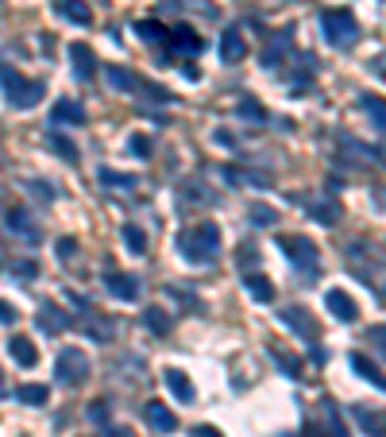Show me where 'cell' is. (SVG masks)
<instances>
[{
	"label": "cell",
	"instance_id": "cell-41",
	"mask_svg": "<svg viewBox=\"0 0 386 437\" xmlns=\"http://www.w3.org/2000/svg\"><path fill=\"white\" fill-rule=\"evenodd\" d=\"M16 275H39V267H35V260H23V263H16Z\"/></svg>",
	"mask_w": 386,
	"mask_h": 437
},
{
	"label": "cell",
	"instance_id": "cell-22",
	"mask_svg": "<svg viewBox=\"0 0 386 437\" xmlns=\"http://www.w3.org/2000/svg\"><path fill=\"white\" fill-rule=\"evenodd\" d=\"M16 399L28 402V407H43V402L51 399V387H43V383H23L20 391H16Z\"/></svg>",
	"mask_w": 386,
	"mask_h": 437
},
{
	"label": "cell",
	"instance_id": "cell-15",
	"mask_svg": "<svg viewBox=\"0 0 386 437\" xmlns=\"http://www.w3.org/2000/svg\"><path fill=\"white\" fill-rule=\"evenodd\" d=\"M8 352H12V360L20 368H35L39 364V349L28 341V337H12V341H8Z\"/></svg>",
	"mask_w": 386,
	"mask_h": 437
},
{
	"label": "cell",
	"instance_id": "cell-32",
	"mask_svg": "<svg viewBox=\"0 0 386 437\" xmlns=\"http://www.w3.org/2000/svg\"><path fill=\"white\" fill-rule=\"evenodd\" d=\"M128 151L135 155V159H151V139H147L143 132H131V136H128Z\"/></svg>",
	"mask_w": 386,
	"mask_h": 437
},
{
	"label": "cell",
	"instance_id": "cell-4",
	"mask_svg": "<svg viewBox=\"0 0 386 437\" xmlns=\"http://www.w3.org/2000/svg\"><path fill=\"white\" fill-rule=\"evenodd\" d=\"M278 248H282L286 260H290L294 267H301V271L321 267V252H317V244L309 240V236H278Z\"/></svg>",
	"mask_w": 386,
	"mask_h": 437
},
{
	"label": "cell",
	"instance_id": "cell-7",
	"mask_svg": "<svg viewBox=\"0 0 386 437\" xmlns=\"http://www.w3.org/2000/svg\"><path fill=\"white\" fill-rule=\"evenodd\" d=\"M104 286H109L112 298H124V302H135V298H139V279H135V275L109 271V275H104Z\"/></svg>",
	"mask_w": 386,
	"mask_h": 437
},
{
	"label": "cell",
	"instance_id": "cell-17",
	"mask_svg": "<svg viewBox=\"0 0 386 437\" xmlns=\"http://www.w3.org/2000/svg\"><path fill=\"white\" fill-rule=\"evenodd\" d=\"M306 209L313 213V221H321V225H336V217H340V205H336L332 197H309Z\"/></svg>",
	"mask_w": 386,
	"mask_h": 437
},
{
	"label": "cell",
	"instance_id": "cell-10",
	"mask_svg": "<svg viewBox=\"0 0 386 437\" xmlns=\"http://www.w3.org/2000/svg\"><path fill=\"white\" fill-rule=\"evenodd\" d=\"M325 306H328V313H332L336 321H356V317H359V310H356V302H351V294H344V291H328V294H325Z\"/></svg>",
	"mask_w": 386,
	"mask_h": 437
},
{
	"label": "cell",
	"instance_id": "cell-5",
	"mask_svg": "<svg viewBox=\"0 0 386 437\" xmlns=\"http://www.w3.org/2000/svg\"><path fill=\"white\" fill-rule=\"evenodd\" d=\"M54 368H59V383H66V387H81L89 379V356L81 349H73V344L59 352V364Z\"/></svg>",
	"mask_w": 386,
	"mask_h": 437
},
{
	"label": "cell",
	"instance_id": "cell-33",
	"mask_svg": "<svg viewBox=\"0 0 386 437\" xmlns=\"http://www.w3.org/2000/svg\"><path fill=\"white\" fill-rule=\"evenodd\" d=\"M143 325L155 329V333H170V325H174V321H170L162 310H147V313H143Z\"/></svg>",
	"mask_w": 386,
	"mask_h": 437
},
{
	"label": "cell",
	"instance_id": "cell-8",
	"mask_svg": "<svg viewBox=\"0 0 386 437\" xmlns=\"http://www.w3.org/2000/svg\"><path fill=\"white\" fill-rule=\"evenodd\" d=\"M35 325L43 329V333H66L70 329V313H62L59 306H39V313H35Z\"/></svg>",
	"mask_w": 386,
	"mask_h": 437
},
{
	"label": "cell",
	"instance_id": "cell-28",
	"mask_svg": "<svg viewBox=\"0 0 386 437\" xmlns=\"http://www.w3.org/2000/svg\"><path fill=\"white\" fill-rule=\"evenodd\" d=\"M101 182L104 186H112V190H131L139 182L135 175H120V170H109V167H101Z\"/></svg>",
	"mask_w": 386,
	"mask_h": 437
},
{
	"label": "cell",
	"instance_id": "cell-13",
	"mask_svg": "<svg viewBox=\"0 0 386 437\" xmlns=\"http://www.w3.org/2000/svg\"><path fill=\"white\" fill-rule=\"evenodd\" d=\"M243 54H248V47H243L240 28H228L224 35H220V59H224V62H240Z\"/></svg>",
	"mask_w": 386,
	"mask_h": 437
},
{
	"label": "cell",
	"instance_id": "cell-19",
	"mask_svg": "<svg viewBox=\"0 0 386 437\" xmlns=\"http://www.w3.org/2000/svg\"><path fill=\"white\" fill-rule=\"evenodd\" d=\"M243 291H248L255 302H275V286H270L263 275H243Z\"/></svg>",
	"mask_w": 386,
	"mask_h": 437
},
{
	"label": "cell",
	"instance_id": "cell-27",
	"mask_svg": "<svg viewBox=\"0 0 386 437\" xmlns=\"http://www.w3.org/2000/svg\"><path fill=\"white\" fill-rule=\"evenodd\" d=\"M351 414L363 422V430H367V437H382V414H371L367 407H351Z\"/></svg>",
	"mask_w": 386,
	"mask_h": 437
},
{
	"label": "cell",
	"instance_id": "cell-40",
	"mask_svg": "<svg viewBox=\"0 0 386 437\" xmlns=\"http://www.w3.org/2000/svg\"><path fill=\"white\" fill-rule=\"evenodd\" d=\"M255 260H259L255 244H243V248H240V263H243V267H248V263H255Z\"/></svg>",
	"mask_w": 386,
	"mask_h": 437
},
{
	"label": "cell",
	"instance_id": "cell-12",
	"mask_svg": "<svg viewBox=\"0 0 386 437\" xmlns=\"http://www.w3.org/2000/svg\"><path fill=\"white\" fill-rule=\"evenodd\" d=\"M54 12L62 16V20H70V23H93V8L85 4V0H54Z\"/></svg>",
	"mask_w": 386,
	"mask_h": 437
},
{
	"label": "cell",
	"instance_id": "cell-2",
	"mask_svg": "<svg viewBox=\"0 0 386 437\" xmlns=\"http://www.w3.org/2000/svg\"><path fill=\"white\" fill-rule=\"evenodd\" d=\"M0 86H4L8 105H12V109H31V105L43 101V81L23 78V74L12 70L8 62H0Z\"/></svg>",
	"mask_w": 386,
	"mask_h": 437
},
{
	"label": "cell",
	"instance_id": "cell-31",
	"mask_svg": "<svg viewBox=\"0 0 386 437\" xmlns=\"http://www.w3.org/2000/svg\"><path fill=\"white\" fill-rule=\"evenodd\" d=\"M359 105H363V109H367V117H371V124L375 128H386V109H382V97H363V101H359Z\"/></svg>",
	"mask_w": 386,
	"mask_h": 437
},
{
	"label": "cell",
	"instance_id": "cell-21",
	"mask_svg": "<svg viewBox=\"0 0 386 437\" xmlns=\"http://www.w3.org/2000/svg\"><path fill=\"white\" fill-rule=\"evenodd\" d=\"M4 221H8V228H12V233L28 236V240H39V228L28 221V213H23V209H8V217H4Z\"/></svg>",
	"mask_w": 386,
	"mask_h": 437
},
{
	"label": "cell",
	"instance_id": "cell-26",
	"mask_svg": "<svg viewBox=\"0 0 386 437\" xmlns=\"http://www.w3.org/2000/svg\"><path fill=\"white\" fill-rule=\"evenodd\" d=\"M351 368H356L363 379H371L375 387H382V375H379V364H371V360L363 356V352H351Z\"/></svg>",
	"mask_w": 386,
	"mask_h": 437
},
{
	"label": "cell",
	"instance_id": "cell-34",
	"mask_svg": "<svg viewBox=\"0 0 386 437\" xmlns=\"http://www.w3.org/2000/svg\"><path fill=\"white\" fill-rule=\"evenodd\" d=\"M325 418H328V426H332V433H328V437H351L348 426L340 422V414H336V402L332 399H325Z\"/></svg>",
	"mask_w": 386,
	"mask_h": 437
},
{
	"label": "cell",
	"instance_id": "cell-37",
	"mask_svg": "<svg viewBox=\"0 0 386 437\" xmlns=\"http://www.w3.org/2000/svg\"><path fill=\"white\" fill-rule=\"evenodd\" d=\"M59 260H73V252H78V240H73V236H66V240H59Z\"/></svg>",
	"mask_w": 386,
	"mask_h": 437
},
{
	"label": "cell",
	"instance_id": "cell-30",
	"mask_svg": "<svg viewBox=\"0 0 386 437\" xmlns=\"http://www.w3.org/2000/svg\"><path fill=\"white\" fill-rule=\"evenodd\" d=\"M248 221H251V225H259V228H267V225H275V221H278V213L270 209V205L255 202V205L248 209Z\"/></svg>",
	"mask_w": 386,
	"mask_h": 437
},
{
	"label": "cell",
	"instance_id": "cell-44",
	"mask_svg": "<svg viewBox=\"0 0 386 437\" xmlns=\"http://www.w3.org/2000/svg\"><path fill=\"white\" fill-rule=\"evenodd\" d=\"M217 144H224V147H236V136H232V132H217Z\"/></svg>",
	"mask_w": 386,
	"mask_h": 437
},
{
	"label": "cell",
	"instance_id": "cell-24",
	"mask_svg": "<svg viewBox=\"0 0 386 437\" xmlns=\"http://www.w3.org/2000/svg\"><path fill=\"white\" fill-rule=\"evenodd\" d=\"M47 144H51V147H54V155H59V159H66L70 167L81 159V155H78V147H73L66 136H59V132H51V136H47Z\"/></svg>",
	"mask_w": 386,
	"mask_h": 437
},
{
	"label": "cell",
	"instance_id": "cell-35",
	"mask_svg": "<svg viewBox=\"0 0 386 437\" xmlns=\"http://www.w3.org/2000/svg\"><path fill=\"white\" fill-rule=\"evenodd\" d=\"M236 112H240V117H251V120H267V112H263V109H259V101H251V97L236 105Z\"/></svg>",
	"mask_w": 386,
	"mask_h": 437
},
{
	"label": "cell",
	"instance_id": "cell-36",
	"mask_svg": "<svg viewBox=\"0 0 386 437\" xmlns=\"http://www.w3.org/2000/svg\"><path fill=\"white\" fill-rule=\"evenodd\" d=\"M270 360H275L278 368H282L286 375H298V360H290L286 352H278V349H270Z\"/></svg>",
	"mask_w": 386,
	"mask_h": 437
},
{
	"label": "cell",
	"instance_id": "cell-3",
	"mask_svg": "<svg viewBox=\"0 0 386 437\" xmlns=\"http://www.w3.org/2000/svg\"><path fill=\"white\" fill-rule=\"evenodd\" d=\"M321 31H325L328 47H336V51H348V47L359 43V23L348 8H328V12H321Z\"/></svg>",
	"mask_w": 386,
	"mask_h": 437
},
{
	"label": "cell",
	"instance_id": "cell-11",
	"mask_svg": "<svg viewBox=\"0 0 386 437\" xmlns=\"http://www.w3.org/2000/svg\"><path fill=\"white\" fill-rule=\"evenodd\" d=\"M70 59H73V74L81 81H89L97 74V54L89 51V43H70Z\"/></svg>",
	"mask_w": 386,
	"mask_h": 437
},
{
	"label": "cell",
	"instance_id": "cell-1",
	"mask_svg": "<svg viewBox=\"0 0 386 437\" xmlns=\"http://www.w3.org/2000/svg\"><path fill=\"white\" fill-rule=\"evenodd\" d=\"M178 252H182L186 263L193 267H205L220 255V228L217 225H193L186 233H178Z\"/></svg>",
	"mask_w": 386,
	"mask_h": 437
},
{
	"label": "cell",
	"instance_id": "cell-43",
	"mask_svg": "<svg viewBox=\"0 0 386 437\" xmlns=\"http://www.w3.org/2000/svg\"><path fill=\"white\" fill-rule=\"evenodd\" d=\"M193 437H220V430H212V426H197Z\"/></svg>",
	"mask_w": 386,
	"mask_h": 437
},
{
	"label": "cell",
	"instance_id": "cell-16",
	"mask_svg": "<svg viewBox=\"0 0 386 437\" xmlns=\"http://www.w3.org/2000/svg\"><path fill=\"white\" fill-rule=\"evenodd\" d=\"M167 387L174 391L178 402H193V399H197V387L190 383V375L178 372V368H167Z\"/></svg>",
	"mask_w": 386,
	"mask_h": 437
},
{
	"label": "cell",
	"instance_id": "cell-25",
	"mask_svg": "<svg viewBox=\"0 0 386 437\" xmlns=\"http://www.w3.org/2000/svg\"><path fill=\"white\" fill-rule=\"evenodd\" d=\"M167 39H170V43L178 47V51H190V54H197V51H201V39H197L190 28H174V31H170Z\"/></svg>",
	"mask_w": 386,
	"mask_h": 437
},
{
	"label": "cell",
	"instance_id": "cell-23",
	"mask_svg": "<svg viewBox=\"0 0 386 437\" xmlns=\"http://www.w3.org/2000/svg\"><path fill=\"white\" fill-rule=\"evenodd\" d=\"M135 35L143 39V43H167V28H162L159 20H139L135 23Z\"/></svg>",
	"mask_w": 386,
	"mask_h": 437
},
{
	"label": "cell",
	"instance_id": "cell-39",
	"mask_svg": "<svg viewBox=\"0 0 386 437\" xmlns=\"http://www.w3.org/2000/svg\"><path fill=\"white\" fill-rule=\"evenodd\" d=\"M89 418H93V422H109V402H97V407H89Z\"/></svg>",
	"mask_w": 386,
	"mask_h": 437
},
{
	"label": "cell",
	"instance_id": "cell-9",
	"mask_svg": "<svg viewBox=\"0 0 386 437\" xmlns=\"http://www.w3.org/2000/svg\"><path fill=\"white\" fill-rule=\"evenodd\" d=\"M147 426H151L155 433H174L178 430V418H174V410H167L162 402H147Z\"/></svg>",
	"mask_w": 386,
	"mask_h": 437
},
{
	"label": "cell",
	"instance_id": "cell-6",
	"mask_svg": "<svg viewBox=\"0 0 386 437\" xmlns=\"http://www.w3.org/2000/svg\"><path fill=\"white\" fill-rule=\"evenodd\" d=\"M278 321H286V325H290L298 337H306V341H313V337H317V321L309 317V313L301 310V306H286V310H278Z\"/></svg>",
	"mask_w": 386,
	"mask_h": 437
},
{
	"label": "cell",
	"instance_id": "cell-42",
	"mask_svg": "<svg viewBox=\"0 0 386 437\" xmlns=\"http://www.w3.org/2000/svg\"><path fill=\"white\" fill-rule=\"evenodd\" d=\"M0 325H16V310L8 302H0Z\"/></svg>",
	"mask_w": 386,
	"mask_h": 437
},
{
	"label": "cell",
	"instance_id": "cell-18",
	"mask_svg": "<svg viewBox=\"0 0 386 437\" xmlns=\"http://www.w3.org/2000/svg\"><path fill=\"white\" fill-rule=\"evenodd\" d=\"M290 47H294V35H290V31H282V35L270 39V47L263 51V62H267V66H278L286 54H290Z\"/></svg>",
	"mask_w": 386,
	"mask_h": 437
},
{
	"label": "cell",
	"instance_id": "cell-14",
	"mask_svg": "<svg viewBox=\"0 0 386 437\" xmlns=\"http://www.w3.org/2000/svg\"><path fill=\"white\" fill-rule=\"evenodd\" d=\"M51 124H85V109L66 97V101H59L51 109Z\"/></svg>",
	"mask_w": 386,
	"mask_h": 437
},
{
	"label": "cell",
	"instance_id": "cell-29",
	"mask_svg": "<svg viewBox=\"0 0 386 437\" xmlns=\"http://www.w3.org/2000/svg\"><path fill=\"white\" fill-rule=\"evenodd\" d=\"M124 244H128V252L143 255L147 252V233L139 225H124Z\"/></svg>",
	"mask_w": 386,
	"mask_h": 437
},
{
	"label": "cell",
	"instance_id": "cell-45",
	"mask_svg": "<svg viewBox=\"0 0 386 437\" xmlns=\"http://www.w3.org/2000/svg\"><path fill=\"white\" fill-rule=\"evenodd\" d=\"M301 437H325V433L317 430V426H306V433H301Z\"/></svg>",
	"mask_w": 386,
	"mask_h": 437
},
{
	"label": "cell",
	"instance_id": "cell-20",
	"mask_svg": "<svg viewBox=\"0 0 386 437\" xmlns=\"http://www.w3.org/2000/svg\"><path fill=\"white\" fill-rule=\"evenodd\" d=\"M104 78H109V86H112V89H120V93H128V89H135V86H139L135 74L124 70V66H104Z\"/></svg>",
	"mask_w": 386,
	"mask_h": 437
},
{
	"label": "cell",
	"instance_id": "cell-38",
	"mask_svg": "<svg viewBox=\"0 0 386 437\" xmlns=\"http://www.w3.org/2000/svg\"><path fill=\"white\" fill-rule=\"evenodd\" d=\"M28 194H39L43 202H54V190H47V182H28Z\"/></svg>",
	"mask_w": 386,
	"mask_h": 437
}]
</instances>
